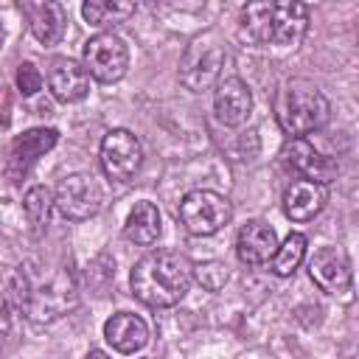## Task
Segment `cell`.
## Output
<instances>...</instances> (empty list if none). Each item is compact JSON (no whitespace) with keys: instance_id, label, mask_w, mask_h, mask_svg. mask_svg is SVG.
<instances>
[{"instance_id":"6da1fadb","label":"cell","mask_w":359,"mask_h":359,"mask_svg":"<svg viewBox=\"0 0 359 359\" xmlns=\"http://www.w3.org/2000/svg\"><path fill=\"white\" fill-rule=\"evenodd\" d=\"M11 306L31 323H53L79 303L76 280L67 266L42 258L22 261L8 280Z\"/></svg>"},{"instance_id":"7a4b0ae2","label":"cell","mask_w":359,"mask_h":359,"mask_svg":"<svg viewBox=\"0 0 359 359\" xmlns=\"http://www.w3.org/2000/svg\"><path fill=\"white\" fill-rule=\"evenodd\" d=\"M132 294L151 306V309H168L177 306L191 283H194V264L174 250H154L143 255L132 269Z\"/></svg>"},{"instance_id":"3957f363","label":"cell","mask_w":359,"mask_h":359,"mask_svg":"<svg viewBox=\"0 0 359 359\" xmlns=\"http://www.w3.org/2000/svg\"><path fill=\"white\" fill-rule=\"evenodd\" d=\"M275 115H278V123L286 135L306 137V135H311L328 123L331 104L320 93L317 84H311L306 79H292L278 93Z\"/></svg>"},{"instance_id":"277c9868","label":"cell","mask_w":359,"mask_h":359,"mask_svg":"<svg viewBox=\"0 0 359 359\" xmlns=\"http://www.w3.org/2000/svg\"><path fill=\"white\" fill-rule=\"evenodd\" d=\"M227 62V50L219 42L216 34H202L196 39H191V45L182 53L180 62V81L191 90V93H202L213 84H219L222 67Z\"/></svg>"},{"instance_id":"5b68a950","label":"cell","mask_w":359,"mask_h":359,"mask_svg":"<svg viewBox=\"0 0 359 359\" xmlns=\"http://www.w3.org/2000/svg\"><path fill=\"white\" fill-rule=\"evenodd\" d=\"M230 216H233L230 199L216 191H208V188H196V191L185 194L180 202V222L194 236L219 233L230 222Z\"/></svg>"},{"instance_id":"8992f818","label":"cell","mask_w":359,"mask_h":359,"mask_svg":"<svg viewBox=\"0 0 359 359\" xmlns=\"http://www.w3.org/2000/svg\"><path fill=\"white\" fill-rule=\"evenodd\" d=\"M81 59H84L87 76H93L101 84H112V81L123 79V73L129 67V48L118 34L101 31L84 42Z\"/></svg>"},{"instance_id":"52a82bcc","label":"cell","mask_w":359,"mask_h":359,"mask_svg":"<svg viewBox=\"0 0 359 359\" xmlns=\"http://www.w3.org/2000/svg\"><path fill=\"white\" fill-rule=\"evenodd\" d=\"M101 205H104V191L95 182V177H90V174L65 177L53 194V208H59V213L73 222L95 216L101 210Z\"/></svg>"},{"instance_id":"ba28073f","label":"cell","mask_w":359,"mask_h":359,"mask_svg":"<svg viewBox=\"0 0 359 359\" xmlns=\"http://www.w3.org/2000/svg\"><path fill=\"white\" fill-rule=\"evenodd\" d=\"M143 163V146L129 129H109L101 140V168L115 182H129Z\"/></svg>"},{"instance_id":"9c48e42d","label":"cell","mask_w":359,"mask_h":359,"mask_svg":"<svg viewBox=\"0 0 359 359\" xmlns=\"http://www.w3.org/2000/svg\"><path fill=\"white\" fill-rule=\"evenodd\" d=\"M283 163L297 171L303 180L314 182V185H328L337 180L339 174V163L323 151H317L306 137H292L286 146H283Z\"/></svg>"},{"instance_id":"30bf717a","label":"cell","mask_w":359,"mask_h":359,"mask_svg":"<svg viewBox=\"0 0 359 359\" xmlns=\"http://www.w3.org/2000/svg\"><path fill=\"white\" fill-rule=\"evenodd\" d=\"M56 140H59V132L50 129V126H36V129H28V132L17 135L11 149H8V163H6V171H8L11 182H20L28 174V168L45 151H50L56 146Z\"/></svg>"},{"instance_id":"8fae6325","label":"cell","mask_w":359,"mask_h":359,"mask_svg":"<svg viewBox=\"0 0 359 359\" xmlns=\"http://www.w3.org/2000/svg\"><path fill=\"white\" fill-rule=\"evenodd\" d=\"M309 31V6L294 0L269 3V45L297 48Z\"/></svg>"},{"instance_id":"7c38bea8","label":"cell","mask_w":359,"mask_h":359,"mask_svg":"<svg viewBox=\"0 0 359 359\" xmlns=\"http://www.w3.org/2000/svg\"><path fill=\"white\" fill-rule=\"evenodd\" d=\"M213 112L224 126H241L252 112V93L238 76L219 79L213 93Z\"/></svg>"},{"instance_id":"4fadbf2b","label":"cell","mask_w":359,"mask_h":359,"mask_svg":"<svg viewBox=\"0 0 359 359\" xmlns=\"http://www.w3.org/2000/svg\"><path fill=\"white\" fill-rule=\"evenodd\" d=\"M275 250H278V236L266 222L250 219L247 224H241L238 238H236V255H238L241 264L264 266V264L272 261Z\"/></svg>"},{"instance_id":"5bb4252c","label":"cell","mask_w":359,"mask_h":359,"mask_svg":"<svg viewBox=\"0 0 359 359\" xmlns=\"http://www.w3.org/2000/svg\"><path fill=\"white\" fill-rule=\"evenodd\" d=\"M309 272H311V280L328 294L345 292L351 286V264L345 252L337 247H320L309 261Z\"/></svg>"},{"instance_id":"9a60e30c","label":"cell","mask_w":359,"mask_h":359,"mask_svg":"<svg viewBox=\"0 0 359 359\" xmlns=\"http://www.w3.org/2000/svg\"><path fill=\"white\" fill-rule=\"evenodd\" d=\"M48 87L56 101L73 104L90 93V76H87L84 65H79L76 59H53V65L48 70Z\"/></svg>"},{"instance_id":"2e32d148","label":"cell","mask_w":359,"mask_h":359,"mask_svg":"<svg viewBox=\"0 0 359 359\" xmlns=\"http://www.w3.org/2000/svg\"><path fill=\"white\" fill-rule=\"evenodd\" d=\"M20 8H22V14L28 17V28H31V34L36 36V42H42V45H56V42L62 39L67 20H65V8H62L59 3H53V0L31 3V0H28V3H22Z\"/></svg>"},{"instance_id":"e0dca14e","label":"cell","mask_w":359,"mask_h":359,"mask_svg":"<svg viewBox=\"0 0 359 359\" xmlns=\"http://www.w3.org/2000/svg\"><path fill=\"white\" fill-rule=\"evenodd\" d=\"M104 337L118 353H135L149 342V325L132 311H118L104 323Z\"/></svg>"},{"instance_id":"ac0fdd59","label":"cell","mask_w":359,"mask_h":359,"mask_svg":"<svg viewBox=\"0 0 359 359\" xmlns=\"http://www.w3.org/2000/svg\"><path fill=\"white\" fill-rule=\"evenodd\" d=\"M328 191L309 180H294L283 194V213L292 222H309L325 208Z\"/></svg>"},{"instance_id":"d6986e66","label":"cell","mask_w":359,"mask_h":359,"mask_svg":"<svg viewBox=\"0 0 359 359\" xmlns=\"http://www.w3.org/2000/svg\"><path fill=\"white\" fill-rule=\"evenodd\" d=\"M160 230H163V224H160V210H157V205H151V202H137V205L129 210L126 224H123V236H126L129 241L140 244V247L154 244L157 236H160Z\"/></svg>"},{"instance_id":"ffe728a7","label":"cell","mask_w":359,"mask_h":359,"mask_svg":"<svg viewBox=\"0 0 359 359\" xmlns=\"http://www.w3.org/2000/svg\"><path fill=\"white\" fill-rule=\"evenodd\" d=\"M135 3H126V0H87L81 6V14L90 25H98V28H107V25H118L123 20H129L135 14Z\"/></svg>"},{"instance_id":"44dd1931","label":"cell","mask_w":359,"mask_h":359,"mask_svg":"<svg viewBox=\"0 0 359 359\" xmlns=\"http://www.w3.org/2000/svg\"><path fill=\"white\" fill-rule=\"evenodd\" d=\"M303 258H306V236L303 233H289L272 255V272L278 278H289L303 264Z\"/></svg>"},{"instance_id":"7402d4cb","label":"cell","mask_w":359,"mask_h":359,"mask_svg":"<svg viewBox=\"0 0 359 359\" xmlns=\"http://www.w3.org/2000/svg\"><path fill=\"white\" fill-rule=\"evenodd\" d=\"M22 210H25L28 222H31L36 230L48 227L50 210H53V194H50V188H45V185L28 188V194L22 196Z\"/></svg>"},{"instance_id":"603a6c76","label":"cell","mask_w":359,"mask_h":359,"mask_svg":"<svg viewBox=\"0 0 359 359\" xmlns=\"http://www.w3.org/2000/svg\"><path fill=\"white\" fill-rule=\"evenodd\" d=\"M194 278H196L208 292H219V289L227 283L230 272H227V266H224L222 261H208V264L194 266Z\"/></svg>"},{"instance_id":"cb8c5ba5","label":"cell","mask_w":359,"mask_h":359,"mask_svg":"<svg viewBox=\"0 0 359 359\" xmlns=\"http://www.w3.org/2000/svg\"><path fill=\"white\" fill-rule=\"evenodd\" d=\"M17 90L22 95H36L42 90V73L36 70L34 62H22L17 67Z\"/></svg>"},{"instance_id":"d4e9b609","label":"cell","mask_w":359,"mask_h":359,"mask_svg":"<svg viewBox=\"0 0 359 359\" xmlns=\"http://www.w3.org/2000/svg\"><path fill=\"white\" fill-rule=\"evenodd\" d=\"M11 123V93L8 87L0 84V126H8Z\"/></svg>"},{"instance_id":"484cf974","label":"cell","mask_w":359,"mask_h":359,"mask_svg":"<svg viewBox=\"0 0 359 359\" xmlns=\"http://www.w3.org/2000/svg\"><path fill=\"white\" fill-rule=\"evenodd\" d=\"M8 328H11V306H8V300L0 294V337H6Z\"/></svg>"},{"instance_id":"4316f807","label":"cell","mask_w":359,"mask_h":359,"mask_svg":"<svg viewBox=\"0 0 359 359\" xmlns=\"http://www.w3.org/2000/svg\"><path fill=\"white\" fill-rule=\"evenodd\" d=\"M84 359H109V356H107L104 351H90V353H87Z\"/></svg>"},{"instance_id":"83f0119b","label":"cell","mask_w":359,"mask_h":359,"mask_svg":"<svg viewBox=\"0 0 359 359\" xmlns=\"http://www.w3.org/2000/svg\"><path fill=\"white\" fill-rule=\"evenodd\" d=\"M3 39H6V31H3V22H0V48H3Z\"/></svg>"}]
</instances>
